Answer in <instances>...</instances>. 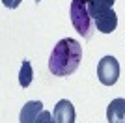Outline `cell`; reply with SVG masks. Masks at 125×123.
Segmentation results:
<instances>
[{
  "mask_svg": "<svg viewBox=\"0 0 125 123\" xmlns=\"http://www.w3.org/2000/svg\"><path fill=\"white\" fill-rule=\"evenodd\" d=\"M82 62V47L77 39L65 37L58 41L49 58V69L54 77H69Z\"/></svg>",
  "mask_w": 125,
  "mask_h": 123,
  "instance_id": "obj_1",
  "label": "cell"
},
{
  "mask_svg": "<svg viewBox=\"0 0 125 123\" xmlns=\"http://www.w3.org/2000/svg\"><path fill=\"white\" fill-rule=\"evenodd\" d=\"M71 24L73 28L84 37V39H92L94 36V17L90 13V0H71Z\"/></svg>",
  "mask_w": 125,
  "mask_h": 123,
  "instance_id": "obj_2",
  "label": "cell"
},
{
  "mask_svg": "<svg viewBox=\"0 0 125 123\" xmlns=\"http://www.w3.org/2000/svg\"><path fill=\"white\" fill-rule=\"evenodd\" d=\"M97 77L103 86H114L120 78V63L114 56H104L97 63Z\"/></svg>",
  "mask_w": 125,
  "mask_h": 123,
  "instance_id": "obj_3",
  "label": "cell"
},
{
  "mask_svg": "<svg viewBox=\"0 0 125 123\" xmlns=\"http://www.w3.org/2000/svg\"><path fill=\"white\" fill-rule=\"evenodd\" d=\"M52 118H54V123H75V118H77L75 106L67 99H62L56 102L52 110Z\"/></svg>",
  "mask_w": 125,
  "mask_h": 123,
  "instance_id": "obj_4",
  "label": "cell"
},
{
  "mask_svg": "<svg viewBox=\"0 0 125 123\" xmlns=\"http://www.w3.org/2000/svg\"><path fill=\"white\" fill-rule=\"evenodd\" d=\"M94 22L101 34H112L118 26V15H116L114 10H106V11L97 13L94 17Z\"/></svg>",
  "mask_w": 125,
  "mask_h": 123,
  "instance_id": "obj_5",
  "label": "cell"
},
{
  "mask_svg": "<svg viewBox=\"0 0 125 123\" xmlns=\"http://www.w3.org/2000/svg\"><path fill=\"white\" fill-rule=\"evenodd\" d=\"M43 112V102L41 101H28L22 106L19 114V121L21 123H37L39 114Z\"/></svg>",
  "mask_w": 125,
  "mask_h": 123,
  "instance_id": "obj_6",
  "label": "cell"
},
{
  "mask_svg": "<svg viewBox=\"0 0 125 123\" xmlns=\"http://www.w3.org/2000/svg\"><path fill=\"white\" fill-rule=\"evenodd\" d=\"M106 119L108 123H125V99L118 97L106 106Z\"/></svg>",
  "mask_w": 125,
  "mask_h": 123,
  "instance_id": "obj_7",
  "label": "cell"
},
{
  "mask_svg": "<svg viewBox=\"0 0 125 123\" xmlns=\"http://www.w3.org/2000/svg\"><path fill=\"white\" fill-rule=\"evenodd\" d=\"M34 80V69H32L30 60H24L21 65V71H19V84L22 88H28Z\"/></svg>",
  "mask_w": 125,
  "mask_h": 123,
  "instance_id": "obj_8",
  "label": "cell"
},
{
  "mask_svg": "<svg viewBox=\"0 0 125 123\" xmlns=\"http://www.w3.org/2000/svg\"><path fill=\"white\" fill-rule=\"evenodd\" d=\"M114 2L116 0H90V13H92V17H95L101 11L112 10Z\"/></svg>",
  "mask_w": 125,
  "mask_h": 123,
  "instance_id": "obj_9",
  "label": "cell"
},
{
  "mask_svg": "<svg viewBox=\"0 0 125 123\" xmlns=\"http://www.w3.org/2000/svg\"><path fill=\"white\" fill-rule=\"evenodd\" d=\"M37 123H54V118H52V114L49 110H43L39 114V118H37Z\"/></svg>",
  "mask_w": 125,
  "mask_h": 123,
  "instance_id": "obj_10",
  "label": "cell"
},
{
  "mask_svg": "<svg viewBox=\"0 0 125 123\" xmlns=\"http://www.w3.org/2000/svg\"><path fill=\"white\" fill-rule=\"evenodd\" d=\"M22 0H2V4L6 6V8H10V10H15V8H19V4H21Z\"/></svg>",
  "mask_w": 125,
  "mask_h": 123,
  "instance_id": "obj_11",
  "label": "cell"
},
{
  "mask_svg": "<svg viewBox=\"0 0 125 123\" xmlns=\"http://www.w3.org/2000/svg\"><path fill=\"white\" fill-rule=\"evenodd\" d=\"M36 2H39V0H36Z\"/></svg>",
  "mask_w": 125,
  "mask_h": 123,
  "instance_id": "obj_12",
  "label": "cell"
}]
</instances>
